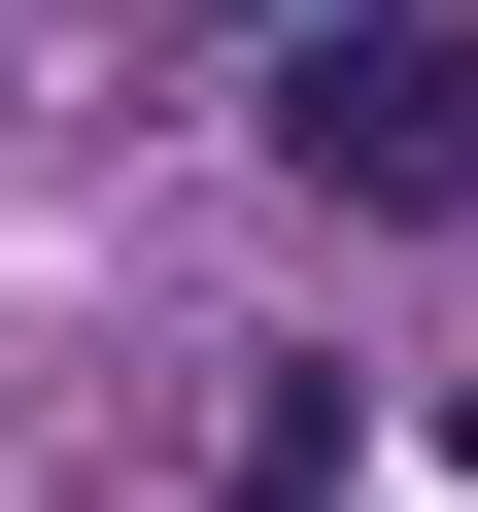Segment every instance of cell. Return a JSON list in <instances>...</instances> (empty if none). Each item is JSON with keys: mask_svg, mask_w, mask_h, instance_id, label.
<instances>
[{"mask_svg": "<svg viewBox=\"0 0 478 512\" xmlns=\"http://www.w3.org/2000/svg\"><path fill=\"white\" fill-rule=\"evenodd\" d=\"M274 171H308V205H376V239H444V205H478V35H444V0L274 35Z\"/></svg>", "mask_w": 478, "mask_h": 512, "instance_id": "1", "label": "cell"}]
</instances>
